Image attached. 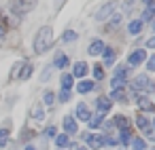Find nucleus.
<instances>
[{
  "label": "nucleus",
  "instance_id": "1",
  "mask_svg": "<svg viewBox=\"0 0 155 150\" xmlns=\"http://www.w3.org/2000/svg\"><path fill=\"white\" fill-rule=\"evenodd\" d=\"M51 45H53V30H51L49 26H45V28H41V30L36 32V38H34V51L41 55V53L49 51Z\"/></svg>",
  "mask_w": 155,
  "mask_h": 150
},
{
  "label": "nucleus",
  "instance_id": "2",
  "mask_svg": "<svg viewBox=\"0 0 155 150\" xmlns=\"http://www.w3.org/2000/svg\"><path fill=\"white\" fill-rule=\"evenodd\" d=\"M134 89L136 91H144V93H153L155 91V83L147 76V74H138L134 78Z\"/></svg>",
  "mask_w": 155,
  "mask_h": 150
},
{
  "label": "nucleus",
  "instance_id": "3",
  "mask_svg": "<svg viewBox=\"0 0 155 150\" xmlns=\"http://www.w3.org/2000/svg\"><path fill=\"white\" fill-rule=\"evenodd\" d=\"M34 5L36 0H11V11L15 15H26L28 11H32Z\"/></svg>",
  "mask_w": 155,
  "mask_h": 150
},
{
  "label": "nucleus",
  "instance_id": "4",
  "mask_svg": "<svg viewBox=\"0 0 155 150\" xmlns=\"http://www.w3.org/2000/svg\"><path fill=\"white\" fill-rule=\"evenodd\" d=\"M117 9V2H108V5H104L98 13H96V19L98 21H104V19H108L110 15H113V11Z\"/></svg>",
  "mask_w": 155,
  "mask_h": 150
},
{
  "label": "nucleus",
  "instance_id": "5",
  "mask_svg": "<svg viewBox=\"0 0 155 150\" xmlns=\"http://www.w3.org/2000/svg\"><path fill=\"white\" fill-rule=\"evenodd\" d=\"M85 144H87L91 150H98V148L104 146V144H102V135H96V133H87V135H85Z\"/></svg>",
  "mask_w": 155,
  "mask_h": 150
},
{
  "label": "nucleus",
  "instance_id": "6",
  "mask_svg": "<svg viewBox=\"0 0 155 150\" xmlns=\"http://www.w3.org/2000/svg\"><path fill=\"white\" fill-rule=\"evenodd\" d=\"M147 59V53L142 51V49H136L130 57H127V61H130V66H140L142 61Z\"/></svg>",
  "mask_w": 155,
  "mask_h": 150
},
{
  "label": "nucleus",
  "instance_id": "7",
  "mask_svg": "<svg viewBox=\"0 0 155 150\" xmlns=\"http://www.w3.org/2000/svg\"><path fill=\"white\" fill-rule=\"evenodd\" d=\"M89 116H91V114H89V108H87L83 102H79V106H77V118H79V120H89Z\"/></svg>",
  "mask_w": 155,
  "mask_h": 150
},
{
  "label": "nucleus",
  "instance_id": "8",
  "mask_svg": "<svg viewBox=\"0 0 155 150\" xmlns=\"http://www.w3.org/2000/svg\"><path fill=\"white\" fill-rule=\"evenodd\" d=\"M64 129H66L68 135H74L77 129H79V127H77V120H74L72 116H66V118H64Z\"/></svg>",
  "mask_w": 155,
  "mask_h": 150
},
{
  "label": "nucleus",
  "instance_id": "9",
  "mask_svg": "<svg viewBox=\"0 0 155 150\" xmlns=\"http://www.w3.org/2000/svg\"><path fill=\"white\" fill-rule=\"evenodd\" d=\"M115 57H117V55H115V49H106V47H104V51H102V61H104L106 66H113V64H115Z\"/></svg>",
  "mask_w": 155,
  "mask_h": 150
},
{
  "label": "nucleus",
  "instance_id": "10",
  "mask_svg": "<svg viewBox=\"0 0 155 150\" xmlns=\"http://www.w3.org/2000/svg\"><path fill=\"white\" fill-rule=\"evenodd\" d=\"M85 74H87V64H85V61H77L74 68H72V76H79V78H81V76H85Z\"/></svg>",
  "mask_w": 155,
  "mask_h": 150
},
{
  "label": "nucleus",
  "instance_id": "11",
  "mask_svg": "<svg viewBox=\"0 0 155 150\" xmlns=\"http://www.w3.org/2000/svg\"><path fill=\"white\" fill-rule=\"evenodd\" d=\"M62 91H70L72 89V85H74V76L72 74H62Z\"/></svg>",
  "mask_w": 155,
  "mask_h": 150
},
{
  "label": "nucleus",
  "instance_id": "12",
  "mask_svg": "<svg viewBox=\"0 0 155 150\" xmlns=\"http://www.w3.org/2000/svg\"><path fill=\"white\" fill-rule=\"evenodd\" d=\"M110 106H113L110 97H100V99H98V112H100V114L108 112V110H110Z\"/></svg>",
  "mask_w": 155,
  "mask_h": 150
},
{
  "label": "nucleus",
  "instance_id": "13",
  "mask_svg": "<svg viewBox=\"0 0 155 150\" xmlns=\"http://www.w3.org/2000/svg\"><path fill=\"white\" fill-rule=\"evenodd\" d=\"M102 51H104V42L102 40H94L89 45V55H100Z\"/></svg>",
  "mask_w": 155,
  "mask_h": 150
},
{
  "label": "nucleus",
  "instance_id": "14",
  "mask_svg": "<svg viewBox=\"0 0 155 150\" xmlns=\"http://www.w3.org/2000/svg\"><path fill=\"white\" fill-rule=\"evenodd\" d=\"M94 87H96V85H94L91 80H81V83L77 85V91H79V93H89V91H94Z\"/></svg>",
  "mask_w": 155,
  "mask_h": 150
},
{
  "label": "nucleus",
  "instance_id": "15",
  "mask_svg": "<svg viewBox=\"0 0 155 150\" xmlns=\"http://www.w3.org/2000/svg\"><path fill=\"white\" fill-rule=\"evenodd\" d=\"M138 106H140L144 112H153V110H155V106H153L151 99H147V97H138Z\"/></svg>",
  "mask_w": 155,
  "mask_h": 150
},
{
  "label": "nucleus",
  "instance_id": "16",
  "mask_svg": "<svg viewBox=\"0 0 155 150\" xmlns=\"http://www.w3.org/2000/svg\"><path fill=\"white\" fill-rule=\"evenodd\" d=\"M119 142H121L123 146H127V144L132 142V131H130V129H121V135H119Z\"/></svg>",
  "mask_w": 155,
  "mask_h": 150
},
{
  "label": "nucleus",
  "instance_id": "17",
  "mask_svg": "<svg viewBox=\"0 0 155 150\" xmlns=\"http://www.w3.org/2000/svg\"><path fill=\"white\" fill-rule=\"evenodd\" d=\"M55 144H58L60 148H66V146L70 144V137H68V133H62V135H55Z\"/></svg>",
  "mask_w": 155,
  "mask_h": 150
},
{
  "label": "nucleus",
  "instance_id": "18",
  "mask_svg": "<svg viewBox=\"0 0 155 150\" xmlns=\"http://www.w3.org/2000/svg\"><path fill=\"white\" fill-rule=\"evenodd\" d=\"M53 64H55V68H66V66H68V59H66L64 53H58V57H55Z\"/></svg>",
  "mask_w": 155,
  "mask_h": 150
},
{
  "label": "nucleus",
  "instance_id": "19",
  "mask_svg": "<svg viewBox=\"0 0 155 150\" xmlns=\"http://www.w3.org/2000/svg\"><path fill=\"white\" fill-rule=\"evenodd\" d=\"M123 85H125V76H113V80H110L113 89H121Z\"/></svg>",
  "mask_w": 155,
  "mask_h": 150
},
{
  "label": "nucleus",
  "instance_id": "20",
  "mask_svg": "<svg viewBox=\"0 0 155 150\" xmlns=\"http://www.w3.org/2000/svg\"><path fill=\"white\" fill-rule=\"evenodd\" d=\"M127 30H130V34H138V32L142 30V21H140V19H136V21H132Z\"/></svg>",
  "mask_w": 155,
  "mask_h": 150
},
{
  "label": "nucleus",
  "instance_id": "21",
  "mask_svg": "<svg viewBox=\"0 0 155 150\" xmlns=\"http://www.w3.org/2000/svg\"><path fill=\"white\" fill-rule=\"evenodd\" d=\"M87 123H89V127H100V125H102V114L98 112L96 116H89V120H87Z\"/></svg>",
  "mask_w": 155,
  "mask_h": 150
},
{
  "label": "nucleus",
  "instance_id": "22",
  "mask_svg": "<svg viewBox=\"0 0 155 150\" xmlns=\"http://www.w3.org/2000/svg\"><path fill=\"white\" fill-rule=\"evenodd\" d=\"M147 148V144H144V139H140V137H136V139H132V150H144Z\"/></svg>",
  "mask_w": 155,
  "mask_h": 150
},
{
  "label": "nucleus",
  "instance_id": "23",
  "mask_svg": "<svg viewBox=\"0 0 155 150\" xmlns=\"http://www.w3.org/2000/svg\"><path fill=\"white\" fill-rule=\"evenodd\" d=\"M110 97H115V99H121V102H125V99H127V97H125V91H123V89H113Z\"/></svg>",
  "mask_w": 155,
  "mask_h": 150
},
{
  "label": "nucleus",
  "instance_id": "24",
  "mask_svg": "<svg viewBox=\"0 0 155 150\" xmlns=\"http://www.w3.org/2000/svg\"><path fill=\"white\" fill-rule=\"evenodd\" d=\"M7 144H9V131L0 129V146H7Z\"/></svg>",
  "mask_w": 155,
  "mask_h": 150
},
{
  "label": "nucleus",
  "instance_id": "25",
  "mask_svg": "<svg viewBox=\"0 0 155 150\" xmlns=\"http://www.w3.org/2000/svg\"><path fill=\"white\" fill-rule=\"evenodd\" d=\"M115 125H117L119 129H127V118H125V116H117V118H115Z\"/></svg>",
  "mask_w": 155,
  "mask_h": 150
},
{
  "label": "nucleus",
  "instance_id": "26",
  "mask_svg": "<svg viewBox=\"0 0 155 150\" xmlns=\"http://www.w3.org/2000/svg\"><path fill=\"white\" fill-rule=\"evenodd\" d=\"M77 32H72V30H68L66 34H64V42H72V40H77Z\"/></svg>",
  "mask_w": 155,
  "mask_h": 150
},
{
  "label": "nucleus",
  "instance_id": "27",
  "mask_svg": "<svg viewBox=\"0 0 155 150\" xmlns=\"http://www.w3.org/2000/svg\"><path fill=\"white\" fill-rule=\"evenodd\" d=\"M32 116H34L36 120H43V116H45V112H43V108H38V106H34V110H32Z\"/></svg>",
  "mask_w": 155,
  "mask_h": 150
},
{
  "label": "nucleus",
  "instance_id": "28",
  "mask_svg": "<svg viewBox=\"0 0 155 150\" xmlns=\"http://www.w3.org/2000/svg\"><path fill=\"white\" fill-rule=\"evenodd\" d=\"M136 125H138L140 129H147V127H149V123H147L144 116H138V118H136Z\"/></svg>",
  "mask_w": 155,
  "mask_h": 150
},
{
  "label": "nucleus",
  "instance_id": "29",
  "mask_svg": "<svg viewBox=\"0 0 155 150\" xmlns=\"http://www.w3.org/2000/svg\"><path fill=\"white\" fill-rule=\"evenodd\" d=\"M147 70H149V72H155V55L147 59Z\"/></svg>",
  "mask_w": 155,
  "mask_h": 150
},
{
  "label": "nucleus",
  "instance_id": "30",
  "mask_svg": "<svg viewBox=\"0 0 155 150\" xmlns=\"http://www.w3.org/2000/svg\"><path fill=\"white\" fill-rule=\"evenodd\" d=\"M102 144H108V146H115L117 139L115 137H108V135H102Z\"/></svg>",
  "mask_w": 155,
  "mask_h": 150
},
{
  "label": "nucleus",
  "instance_id": "31",
  "mask_svg": "<svg viewBox=\"0 0 155 150\" xmlns=\"http://www.w3.org/2000/svg\"><path fill=\"white\" fill-rule=\"evenodd\" d=\"M53 99H55V95H53L51 91H47V93H45V104H49V106H51V104H53Z\"/></svg>",
  "mask_w": 155,
  "mask_h": 150
},
{
  "label": "nucleus",
  "instance_id": "32",
  "mask_svg": "<svg viewBox=\"0 0 155 150\" xmlns=\"http://www.w3.org/2000/svg\"><path fill=\"white\" fill-rule=\"evenodd\" d=\"M94 74H96V78H102V76H104V72H102V66H94Z\"/></svg>",
  "mask_w": 155,
  "mask_h": 150
},
{
  "label": "nucleus",
  "instance_id": "33",
  "mask_svg": "<svg viewBox=\"0 0 155 150\" xmlns=\"http://www.w3.org/2000/svg\"><path fill=\"white\" fill-rule=\"evenodd\" d=\"M115 76H127V68H123V66L117 68V70H115Z\"/></svg>",
  "mask_w": 155,
  "mask_h": 150
},
{
  "label": "nucleus",
  "instance_id": "34",
  "mask_svg": "<svg viewBox=\"0 0 155 150\" xmlns=\"http://www.w3.org/2000/svg\"><path fill=\"white\" fill-rule=\"evenodd\" d=\"M45 135H47V137H55V135H58V133H55V127H47V129H45Z\"/></svg>",
  "mask_w": 155,
  "mask_h": 150
},
{
  "label": "nucleus",
  "instance_id": "35",
  "mask_svg": "<svg viewBox=\"0 0 155 150\" xmlns=\"http://www.w3.org/2000/svg\"><path fill=\"white\" fill-rule=\"evenodd\" d=\"M68 99H70V93L68 91H62L60 93V102H68Z\"/></svg>",
  "mask_w": 155,
  "mask_h": 150
},
{
  "label": "nucleus",
  "instance_id": "36",
  "mask_svg": "<svg viewBox=\"0 0 155 150\" xmlns=\"http://www.w3.org/2000/svg\"><path fill=\"white\" fill-rule=\"evenodd\" d=\"M5 32H7V26H5V19L0 17V36H5Z\"/></svg>",
  "mask_w": 155,
  "mask_h": 150
},
{
  "label": "nucleus",
  "instance_id": "37",
  "mask_svg": "<svg viewBox=\"0 0 155 150\" xmlns=\"http://www.w3.org/2000/svg\"><path fill=\"white\" fill-rule=\"evenodd\" d=\"M32 74V66H26V70H24V74H21V78H28Z\"/></svg>",
  "mask_w": 155,
  "mask_h": 150
},
{
  "label": "nucleus",
  "instance_id": "38",
  "mask_svg": "<svg viewBox=\"0 0 155 150\" xmlns=\"http://www.w3.org/2000/svg\"><path fill=\"white\" fill-rule=\"evenodd\" d=\"M147 47H149V49H155V36H153V38H149V40H147Z\"/></svg>",
  "mask_w": 155,
  "mask_h": 150
},
{
  "label": "nucleus",
  "instance_id": "39",
  "mask_svg": "<svg viewBox=\"0 0 155 150\" xmlns=\"http://www.w3.org/2000/svg\"><path fill=\"white\" fill-rule=\"evenodd\" d=\"M147 135H149V139H153V142H155V131H151L149 127H147Z\"/></svg>",
  "mask_w": 155,
  "mask_h": 150
},
{
  "label": "nucleus",
  "instance_id": "40",
  "mask_svg": "<svg viewBox=\"0 0 155 150\" xmlns=\"http://www.w3.org/2000/svg\"><path fill=\"white\" fill-rule=\"evenodd\" d=\"M142 2H144V5H151V2H153V0H142Z\"/></svg>",
  "mask_w": 155,
  "mask_h": 150
},
{
  "label": "nucleus",
  "instance_id": "41",
  "mask_svg": "<svg viewBox=\"0 0 155 150\" xmlns=\"http://www.w3.org/2000/svg\"><path fill=\"white\" fill-rule=\"evenodd\" d=\"M24 150H34V148H32V146H26V148H24Z\"/></svg>",
  "mask_w": 155,
  "mask_h": 150
},
{
  "label": "nucleus",
  "instance_id": "42",
  "mask_svg": "<svg viewBox=\"0 0 155 150\" xmlns=\"http://www.w3.org/2000/svg\"><path fill=\"white\" fill-rule=\"evenodd\" d=\"M77 150H89V148H77Z\"/></svg>",
  "mask_w": 155,
  "mask_h": 150
},
{
  "label": "nucleus",
  "instance_id": "43",
  "mask_svg": "<svg viewBox=\"0 0 155 150\" xmlns=\"http://www.w3.org/2000/svg\"><path fill=\"white\" fill-rule=\"evenodd\" d=\"M153 125H155V118H153Z\"/></svg>",
  "mask_w": 155,
  "mask_h": 150
},
{
  "label": "nucleus",
  "instance_id": "44",
  "mask_svg": "<svg viewBox=\"0 0 155 150\" xmlns=\"http://www.w3.org/2000/svg\"><path fill=\"white\" fill-rule=\"evenodd\" d=\"M153 28H155V23H153Z\"/></svg>",
  "mask_w": 155,
  "mask_h": 150
}]
</instances>
